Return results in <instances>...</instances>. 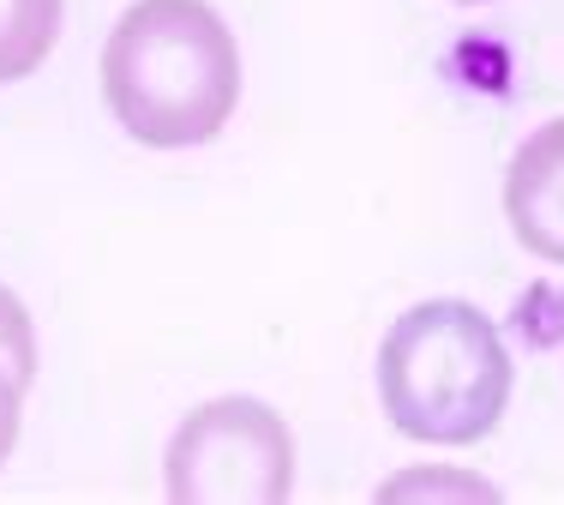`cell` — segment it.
Instances as JSON below:
<instances>
[{"instance_id":"obj_1","label":"cell","mask_w":564,"mask_h":505,"mask_svg":"<svg viewBox=\"0 0 564 505\" xmlns=\"http://www.w3.org/2000/svg\"><path fill=\"white\" fill-rule=\"evenodd\" d=\"M102 103L151 151H193L235 121L240 43L210 0H132L102 43Z\"/></svg>"},{"instance_id":"obj_2","label":"cell","mask_w":564,"mask_h":505,"mask_svg":"<svg viewBox=\"0 0 564 505\" xmlns=\"http://www.w3.org/2000/svg\"><path fill=\"white\" fill-rule=\"evenodd\" d=\"M384 421L414 445H475L505 421L517 397V362L505 331L475 301H414L391 319L372 362Z\"/></svg>"},{"instance_id":"obj_3","label":"cell","mask_w":564,"mask_h":505,"mask_svg":"<svg viewBox=\"0 0 564 505\" xmlns=\"http://www.w3.org/2000/svg\"><path fill=\"white\" fill-rule=\"evenodd\" d=\"M174 505H282L294 494V433L264 397H210L174 428L163 458Z\"/></svg>"},{"instance_id":"obj_4","label":"cell","mask_w":564,"mask_h":505,"mask_svg":"<svg viewBox=\"0 0 564 505\" xmlns=\"http://www.w3.org/2000/svg\"><path fill=\"white\" fill-rule=\"evenodd\" d=\"M505 223L522 253L564 271V115L541 121L510 151L505 169Z\"/></svg>"},{"instance_id":"obj_5","label":"cell","mask_w":564,"mask_h":505,"mask_svg":"<svg viewBox=\"0 0 564 505\" xmlns=\"http://www.w3.org/2000/svg\"><path fill=\"white\" fill-rule=\"evenodd\" d=\"M66 0H0V85H19L61 43Z\"/></svg>"},{"instance_id":"obj_6","label":"cell","mask_w":564,"mask_h":505,"mask_svg":"<svg viewBox=\"0 0 564 505\" xmlns=\"http://www.w3.org/2000/svg\"><path fill=\"white\" fill-rule=\"evenodd\" d=\"M384 505L402 499H505L487 475H468V470H445V463H426V470H402L391 482H379Z\"/></svg>"},{"instance_id":"obj_7","label":"cell","mask_w":564,"mask_h":505,"mask_svg":"<svg viewBox=\"0 0 564 505\" xmlns=\"http://www.w3.org/2000/svg\"><path fill=\"white\" fill-rule=\"evenodd\" d=\"M0 362H7L24 385L36 379V337H31V313H24V301L12 296L7 283H0Z\"/></svg>"},{"instance_id":"obj_8","label":"cell","mask_w":564,"mask_h":505,"mask_svg":"<svg viewBox=\"0 0 564 505\" xmlns=\"http://www.w3.org/2000/svg\"><path fill=\"white\" fill-rule=\"evenodd\" d=\"M24 385L19 374H12L7 362H0V463L12 458V445H19V416H24Z\"/></svg>"},{"instance_id":"obj_9","label":"cell","mask_w":564,"mask_h":505,"mask_svg":"<svg viewBox=\"0 0 564 505\" xmlns=\"http://www.w3.org/2000/svg\"><path fill=\"white\" fill-rule=\"evenodd\" d=\"M451 7H492V0H451Z\"/></svg>"}]
</instances>
